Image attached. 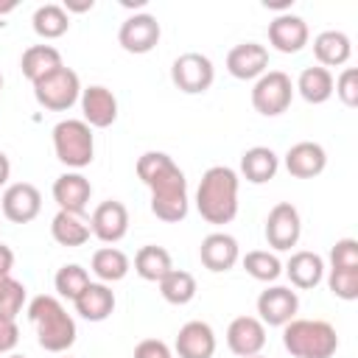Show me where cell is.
<instances>
[{"label":"cell","instance_id":"1","mask_svg":"<svg viewBox=\"0 0 358 358\" xmlns=\"http://www.w3.org/2000/svg\"><path fill=\"white\" fill-rule=\"evenodd\" d=\"M137 176L151 190V213L159 221L176 224L187 215L190 201L185 171L165 151H145L137 159Z\"/></svg>","mask_w":358,"mask_h":358},{"label":"cell","instance_id":"2","mask_svg":"<svg viewBox=\"0 0 358 358\" xmlns=\"http://www.w3.org/2000/svg\"><path fill=\"white\" fill-rule=\"evenodd\" d=\"M238 173L229 165L204 171L196 190V210L207 224H229L238 215Z\"/></svg>","mask_w":358,"mask_h":358},{"label":"cell","instance_id":"3","mask_svg":"<svg viewBox=\"0 0 358 358\" xmlns=\"http://www.w3.org/2000/svg\"><path fill=\"white\" fill-rule=\"evenodd\" d=\"M28 319L36 330V341L42 350L67 352L76 344V322L56 296L50 294L34 296L28 302Z\"/></svg>","mask_w":358,"mask_h":358},{"label":"cell","instance_id":"4","mask_svg":"<svg viewBox=\"0 0 358 358\" xmlns=\"http://www.w3.org/2000/svg\"><path fill=\"white\" fill-rule=\"evenodd\" d=\"M282 347L294 358H333L338 350V336L324 319H291L282 324Z\"/></svg>","mask_w":358,"mask_h":358},{"label":"cell","instance_id":"5","mask_svg":"<svg viewBox=\"0 0 358 358\" xmlns=\"http://www.w3.org/2000/svg\"><path fill=\"white\" fill-rule=\"evenodd\" d=\"M53 151L56 159L67 168H87L95 157V137L84 120L67 117L53 126Z\"/></svg>","mask_w":358,"mask_h":358},{"label":"cell","instance_id":"6","mask_svg":"<svg viewBox=\"0 0 358 358\" xmlns=\"http://www.w3.org/2000/svg\"><path fill=\"white\" fill-rule=\"evenodd\" d=\"M34 98H36L39 106H45L50 112H67L81 98L78 73L64 67V64L56 67L53 73H48L39 81H34Z\"/></svg>","mask_w":358,"mask_h":358},{"label":"cell","instance_id":"7","mask_svg":"<svg viewBox=\"0 0 358 358\" xmlns=\"http://www.w3.org/2000/svg\"><path fill=\"white\" fill-rule=\"evenodd\" d=\"M294 101V84L291 76L282 70H266L255 87H252V106L263 117H277L282 115Z\"/></svg>","mask_w":358,"mask_h":358},{"label":"cell","instance_id":"8","mask_svg":"<svg viewBox=\"0 0 358 358\" xmlns=\"http://www.w3.org/2000/svg\"><path fill=\"white\" fill-rule=\"evenodd\" d=\"M213 78H215V67L213 62L204 56V53H182L173 59L171 64V81L176 90L187 92V95H201L213 87Z\"/></svg>","mask_w":358,"mask_h":358},{"label":"cell","instance_id":"9","mask_svg":"<svg viewBox=\"0 0 358 358\" xmlns=\"http://www.w3.org/2000/svg\"><path fill=\"white\" fill-rule=\"evenodd\" d=\"M266 241L271 249L277 252H288L291 246H296L299 235H302V218L299 210L291 201H280L268 210L266 215Z\"/></svg>","mask_w":358,"mask_h":358},{"label":"cell","instance_id":"10","mask_svg":"<svg viewBox=\"0 0 358 358\" xmlns=\"http://www.w3.org/2000/svg\"><path fill=\"white\" fill-rule=\"evenodd\" d=\"M162 36V28L157 22L154 14H131L120 22V31H117V42L126 53H148L157 48Z\"/></svg>","mask_w":358,"mask_h":358},{"label":"cell","instance_id":"11","mask_svg":"<svg viewBox=\"0 0 358 358\" xmlns=\"http://www.w3.org/2000/svg\"><path fill=\"white\" fill-rule=\"evenodd\" d=\"M3 215L11 224H28L39 215L42 210V193L36 185L31 182H14L3 190V201H0Z\"/></svg>","mask_w":358,"mask_h":358},{"label":"cell","instance_id":"12","mask_svg":"<svg viewBox=\"0 0 358 358\" xmlns=\"http://www.w3.org/2000/svg\"><path fill=\"white\" fill-rule=\"evenodd\" d=\"M90 232L101 241V243H117L126 238L129 232V210L123 201L106 199L92 210L90 218Z\"/></svg>","mask_w":358,"mask_h":358},{"label":"cell","instance_id":"13","mask_svg":"<svg viewBox=\"0 0 358 358\" xmlns=\"http://www.w3.org/2000/svg\"><path fill=\"white\" fill-rule=\"evenodd\" d=\"M299 310V296L288 285H271L257 296V313L260 322L268 327H282L288 324Z\"/></svg>","mask_w":358,"mask_h":358},{"label":"cell","instance_id":"14","mask_svg":"<svg viewBox=\"0 0 358 358\" xmlns=\"http://www.w3.org/2000/svg\"><path fill=\"white\" fill-rule=\"evenodd\" d=\"M227 347L241 358L260 355V350L266 347V324L257 316L232 319L227 327Z\"/></svg>","mask_w":358,"mask_h":358},{"label":"cell","instance_id":"15","mask_svg":"<svg viewBox=\"0 0 358 358\" xmlns=\"http://www.w3.org/2000/svg\"><path fill=\"white\" fill-rule=\"evenodd\" d=\"M227 70L232 78L257 81L268 70V50L260 42H241L227 53Z\"/></svg>","mask_w":358,"mask_h":358},{"label":"cell","instance_id":"16","mask_svg":"<svg viewBox=\"0 0 358 358\" xmlns=\"http://www.w3.org/2000/svg\"><path fill=\"white\" fill-rule=\"evenodd\" d=\"M81 112H84V123L90 129H106L117 120V98L112 95V90H106L103 84H92L81 90Z\"/></svg>","mask_w":358,"mask_h":358},{"label":"cell","instance_id":"17","mask_svg":"<svg viewBox=\"0 0 358 358\" xmlns=\"http://www.w3.org/2000/svg\"><path fill=\"white\" fill-rule=\"evenodd\" d=\"M308 22L296 14H277L268 22V42L280 53H299L308 45Z\"/></svg>","mask_w":358,"mask_h":358},{"label":"cell","instance_id":"18","mask_svg":"<svg viewBox=\"0 0 358 358\" xmlns=\"http://www.w3.org/2000/svg\"><path fill=\"white\" fill-rule=\"evenodd\" d=\"M92 196V185L84 173L78 171H67L53 182V201L59 204L62 213H73L81 215L87 210V201Z\"/></svg>","mask_w":358,"mask_h":358},{"label":"cell","instance_id":"19","mask_svg":"<svg viewBox=\"0 0 358 358\" xmlns=\"http://www.w3.org/2000/svg\"><path fill=\"white\" fill-rule=\"evenodd\" d=\"M199 257L207 271H229L241 260V246L229 232H210L199 246Z\"/></svg>","mask_w":358,"mask_h":358},{"label":"cell","instance_id":"20","mask_svg":"<svg viewBox=\"0 0 358 358\" xmlns=\"http://www.w3.org/2000/svg\"><path fill=\"white\" fill-rule=\"evenodd\" d=\"M324 165H327V151L313 140L294 143L285 151V171L296 179H313L324 171Z\"/></svg>","mask_w":358,"mask_h":358},{"label":"cell","instance_id":"21","mask_svg":"<svg viewBox=\"0 0 358 358\" xmlns=\"http://www.w3.org/2000/svg\"><path fill=\"white\" fill-rule=\"evenodd\" d=\"M176 352L179 358H213L215 355V333L207 322H187L179 327L176 336Z\"/></svg>","mask_w":358,"mask_h":358},{"label":"cell","instance_id":"22","mask_svg":"<svg viewBox=\"0 0 358 358\" xmlns=\"http://www.w3.org/2000/svg\"><path fill=\"white\" fill-rule=\"evenodd\" d=\"M73 305H76V313L81 319H87V322H103L115 310V294H112V288L106 282H90L73 299Z\"/></svg>","mask_w":358,"mask_h":358},{"label":"cell","instance_id":"23","mask_svg":"<svg viewBox=\"0 0 358 358\" xmlns=\"http://www.w3.org/2000/svg\"><path fill=\"white\" fill-rule=\"evenodd\" d=\"M282 271L288 274V280H291L294 288L308 291V288H316L322 282V277H324V260H322V255L302 249V252H294L288 257V263H285Z\"/></svg>","mask_w":358,"mask_h":358},{"label":"cell","instance_id":"24","mask_svg":"<svg viewBox=\"0 0 358 358\" xmlns=\"http://www.w3.org/2000/svg\"><path fill=\"white\" fill-rule=\"evenodd\" d=\"M313 56L319 59V67H341L352 56V42L344 31H322L313 39Z\"/></svg>","mask_w":358,"mask_h":358},{"label":"cell","instance_id":"25","mask_svg":"<svg viewBox=\"0 0 358 358\" xmlns=\"http://www.w3.org/2000/svg\"><path fill=\"white\" fill-rule=\"evenodd\" d=\"M277 168H280V157L266 145H255V148L243 151V157H241V173L252 185H263V182L274 179Z\"/></svg>","mask_w":358,"mask_h":358},{"label":"cell","instance_id":"26","mask_svg":"<svg viewBox=\"0 0 358 358\" xmlns=\"http://www.w3.org/2000/svg\"><path fill=\"white\" fill-rule=\"evenodd\" d=\"M64 62H62V53L53 48V45H31L25 53H22V59H20V67H22V76L34 84V81H39L42 76H48V73H53L56 67H62Z\"/></svg>","mask_w":358,"mask_h":358},{"label":"cell","instance_id":"27","mask_svg":"<svg viewBox=\"0 0 358 358\" xmlns=\"http://www.w3.org/2000/svg\"><path fill=\"white\" fill-rule=\"evenodd\" d=\"M171 268H173L171 252L162 249V246L148 243V246H140L137 255H134V271H137L143 280H148V282H159Z\"/></svg>","mask_w":358,"mask_h":358},{"label":"cell","instance_id":"28","mask_svg":"<svg viewBox=\"0 0 358 358\" xmlns=\"http://www.w3.org/2000/svg\"><path fill=\"white\" fill-rule=\"evenodd\" d=\"M308 103H324L333 95V73L327 67H305L294 87Z\"/></svg>","mask_w":358,"mask_h":358},{"label":"cell","instance_id":"29","mask_svg":"<svg viewBox=\"0 0 358 358\" xmlns=\"http://www.w3.org/2000/svg\"><path fill=\"white\" fill-rule=\"evenodd\" d=\"M31 25H34V34L36 36H42V39H59L70 28V14L59 3H45V6H39L34 11Z\"/></svg>","mask_w":358,"mask_h":358},{"label":"cell","instance_id":"30","mask_svg":"<svg viewBox=\"0 0 358 358\" xmlns=\"http://www.w3.org/2000/svg\"><path fill=\"white\" fill-rule=\"evenodd\" d=\"M92 274L101 280V282H117L129 274L131 263L126 257V252H120L117 246H103L92 255Z\"/></svg>","mask_w":358,"mask_h":358},{"label":"cell","instance_id":"31","mask_svg":"<svg viewBox=\"0 0 358 358\" xmlns=\"http://www.w3.org/2000/svg\"><path fill=\"white\" fill-rule=\"evenodd\" d=\"M50 235H53V241L59 243V246H84L87 241H90V224H84L78 215H73V213H56L53 215V221H50Z\"/></svg>","mask_w":358,"mask_h":358},{"label":"cell","instance_id":"32","mask_svg":"<svg viewBox=\"0 0 358 358\" xmlns=\"http://www.w3.org/2000/svg\"><path fill=\"white\" fill-rule=\"evenodd\" d=\"M157 285H159L162 299L171 302V305H187L199 291L196 288V277L190 271H185V268H171Z\"/></svg>","mask_w":358,"mask_h":358},{"label":"cell","instance_id":"33","mask_svg":"<svg viewBox=\"0 0 358 358\" xmlns=\"http://www.w3.org/2000/svg\"><path fill=\"white\" fill-rule=\"evenodd\" d=\"M243 268L249 277L260 280V282H274L280 274H282V263L277 255L266 252V249H255V252H246L243 255Z\"/></svg>","mask_w":358,"mask_h":358},{"label":"cell","instance_id":"34","mask_svg":"<svg viewBox=\"0 0 358 358\" xmlns=\"http://www.w3.org/2000/svg\"><path fill=\"white\" fill-rule=\"evenodd\" d=\"M90 282H92V280H90V271H87L84 266H78V263H64V266L56 271V277H53L56 294L64 296V299H76Z\"/></svg>","mask_w":358,"mask_h":358},{"label":"cell","instance_id":"35","mask_svg":"<svg viewBox=\"0 0 358 358\" xmlns=\"http://www.w3.org/2000/svg\"><path fill=\"white\" fill-rule=\"evenodd\" d=\"M22 305H25V285L20 280H14L11 274L0 277V316L17 319Z\"/></svg>","mask_w":358,"mask_h":358},{"label":"cell","instance_id":"36","mask_svg":"<svg viewBox=\"0 0 358 358\" xmlns=\"http://www.w3.org/2000/svg\"><path fill=\"white\" fill-rule=\"evenodd\" d=\"M327 288L333 296H338L344 302L358 299V268H330Z\"/></svg>","mask_w":358,"mask_h":358},{"label":"cell","instance_id":"37","mask_svg":"<svg viewBox=\"0 0 358 358\" xmlns=\"http://www.w3.org/2000/svg\"><path fill=\"white\" fill-rule=\"evenodd\" d=\"M330 268H358V241L341 238L330 249Z\"/></svg>","mask_w":358,"mask_h":358},{"label":"cell","instance_id":"38","mask_svg":"<svg viewBox=\"0 0 358 358\" xmlns=\"http://www.w3.org/2000/svg\"><path fill=\"white\" fill-rule=\"evenodd\" d=\"M333 92L341 98L344 106H358V70L355 67H344L341 76L333 81Z\"/></svg>","mask_w":358,"mask_h":358},{"label":"cell","instance_id":"39","mask_svg":"<svg viewBox=\"0 0 358 358\" xmlns=\"http://www.w3.org/2000/svg\"><path fill=\"white\" fill-rule=\"evenodd\" d=\"M134 358H171V347L159 338H145L134 347Z\"/></svg>","mask_w":358,"mask_h":358},{"label":"cell","instance_id":"40","mask_svg":"<svg viewBox=\"0 0 358 358\" xmlns=\"http://www.w3.org/2000/svg\"><path fill=\"white\" fill-rule=\"evenodd\" d=\"M17 341H20V327H17V322L8 319V316H0V355H3V352H11V350L17 347Z\"/></svg>","mask_w":358,"mask_h":358},{"label":"cell","instance_id":"41","mask_svg":"<svg viewBox=\"0 0 358 358\" xmlns=\"http://www.w3.org/2000/svg\"><path fill=\"white\" fill-rule=\"evenodd\" d=\"M11 268H14V252L6 243H0V277L11 274Z\"/></svg>","mask_w":358,"mask_h":358},{"label":"cell","instance_id":"42","mask_svg":"<svg viewBox=\"0 0 358 358\" xmlns=\"http://www.w3.org/2000/svg\"><path fill=\"white\" fill-rule=\"evenodd\" d=\"M8 176H11V162H8V157L0 151V187L8 182Z\"/></svg>","mask_w":358,"mask_h":358},{"label":"cell","instance_id":"43","mask_svg":"<svg viewBox=\"0 0 358 358\" xmlns=\"http://www.w3.org/2000/svg\"><path fill=\"white\" fill-rule=\"evenodd\" d=\"M92 6H95V3H92V0H84V3H70V0H67V3H64V6H62V8H64V11H67V14H70V11H90V8H92Z\"/></svg>","mask_w":358,"mask_h":358},{"label":"cell","instance_id":"44","mask_svg":"<svg viewBox=\"0 0 358 358\" xmlns=\"http://www.w3.org/2000/svg\"><path fill=\"white\" fill-rule=\"evenodd\" d=\"M14 8H17V3H14V0H8V3H0V17H3V14H11Z\"/></svg>","mask_w":358,"mask_h":358},{"label":"cell","instance_id":"45","mask_svg":"<svg viewBox=\"0 0 358 358\" xmlns=\"http://www.w3.org/2000/svg\"><path fill=\"white\" fill-rule=\"evenodd\" d=\"M8 358H25V355H17V352H14V355H8Z\"/></svg>","mask_w":358,"mask_h":358},{"label":"cell","instance_id":"46","mask_svg":"<svg viewBox=\"0 0 358 358\" xmlns=\"http://www.w3.org/2000/svg\"><path fill=\"white\" fill-rule=\"evenodd\" d=\"M0 92H3V73H0Z\"/></svg>","mask_w":358,"mask_h":358},{"label":"cell","instance_id":"47","mask_svg":"<svg viewBox=\"0 0 358 358\" xmlns=\"http://www.w3.org/2000/svg\"><path fill=\"white\" fill-rule=\"evenodd\" d=\"M252 358H263V355H252Z\"/></svg>","mask_w":358,"mask_h":358}]
</instances>
